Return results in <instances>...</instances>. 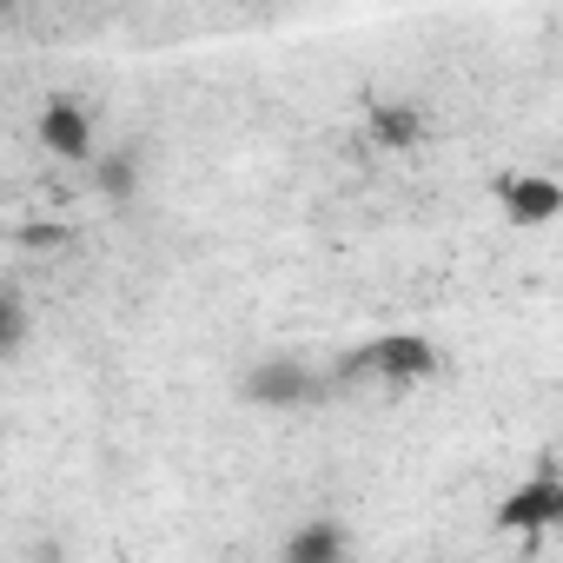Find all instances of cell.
Masks as SVG:
<instances>
[{
  "instance_id": "cell-1",
  "label": "cell",
  "mask_w": 563,
  "mask_h": 563,
  "mask_svg": "<svg viewBox=\"0 0 563 563\" xmlns=\"http://www.w3.org/2000/svg\"><path fill=\"white\" fill-rule=\"evenodd\" d=\"M431 372H438V345L418 339V332H385V339L358 345V352L339 365V378H385V385H418V378H431Z\"/></svg>"
},
{
  "instance_id": "cell-2",
  "label": "cell",
  "mask_w": 563,
  "mask_h": 563,
  "mask_svg": "<svg viewBox=\"0 0 563 563\" xmlns=\"http://www.w3.org/2000/svg\"><path fill=\"white\" fill-rule=\"evenodd\" d=\"M319 391H325V378H319L312 365H299V358H265V365H252V372H245V398H252V405H265V411L319 405Z\"/></svg>"
},
{
  "instance_id": "cell-3",
  "label": "cell",
  "mask_w": 563,
  "mask_h": 563,
  "mask_svg": "<svg viewBox=\"0 0 563 563\" xmlns=\"http://www.w3.org/2000/svg\"><path fill=\"white\" fill-rule=\"evenodd\" d=\"M497 206L510 225H550L563 212V186L550 173H517V179H497Z\"/></svg>"
},
{
  "instance_id": "cell-4",
  "label": "cell",
  "mask_w": 563,
  "mask_h": 563,
  "mask_svg": "<svg viewBox=\"0 0 563 563\" xmlns=\"http://www.w3.org/2000/svg\"><path fill=\"white\" fill-rule=\"evenodd\" d=\"M41 146H47L54 159H67V166H87V159H93V120H87V107L47 100V107H41Z\"/></svg>"
},
{
  "instance_id": "cell-5",
  "label": "cell",
  "mask_w": 563,
  "mask_h": 563,
  "mask_svg": "<svg viewBox=\"0 0 563 563\" xmlns=\"http://www.w3.org/2000/svg\"><path fill=\"white\" fill-rule=\"evenodd\" d=\"M563 517V484L543 471V477H530L523 490H510L504 497V510H497V523L504 530H543V523H556Z\"/></svg>"
},
{
  "instance_id": "cell-6",
  "label": "cell",
  "mask_w": 563,
  "mask_h": 563,
  "mask_svg": "<svg viewBox=\"0 0 563 563\" xmlns=\"http://www.w3.org/2000/svg\"><path fill=\"white\" fill-rule=\"evenodd\" d=\"M286 556H292V563H339V556H345V537H339L332 523H306V530L286 543Z\"/></svg>"
},
{
  "instance_id": "cell-7",
  "label": "cell",
  "mask_w": 563,
  "mask_h": 563,
  "mask_svg": "<svg viewBox=\"0 0 563 563\" xmlns=\"http://www.w3.org/2000/svg\"><path fill=\"white\" fill-rule=\"evenodd\" d=\"M418 133H424V120L411 107H378L372 113V140L378 146H418Z\"/></svg>"
},
{
  "instance_id": "cell-8",
  "label": "cell",
  "mask_w": 563,
  "mask_h": 563,
  "mask_svg": "<svg viewBox=\"0 0 563 563\" xmlns=\"http://www.w3.org/2000/svg\"><path fill=\"white\" fill-rule=\"evenodd\" d=\"M93 179H100L107 199H126L133 179H140V166H133V153H93Z\"/></svg>"
},
{
  "instance_id": "cell-9",
  "label": "cell",
  "mask_w": 563,
  "mask_h": 563,
  "mask_svg": "<svg viewBox=\"0 0 563 563\" xmlns=\"http://www.w3.org/2000/svg\"><path fill=\"white\" fill-rule=\"evenodd\" d=\"M21 339H27V312H21V299H14V292H0V358H8Z\"/></svg>"
}]
</instances>
